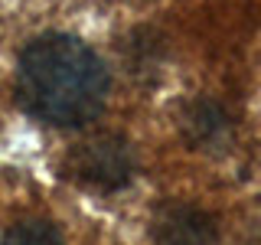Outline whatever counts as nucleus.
Listing matches in <instances>:
<instances>
[{
    "mask_svg": "<svg viewBox=\"0 0 261 245\" xmlns=\"http://www.w3.org/2000/svg\"><path fill=\"white\" fill-rule=\"evenodd\" d=\"M16 98L43 125L82 128L108 102V69L82 39L46 33L20 53Z\"/></svg>",
    "mask_w": 261,
    "mask_h": 245,
    "instance_id": "1",
    "label": "nucleus"
},
{
    "mask_svg": "<svg viewBox=\"0 0 261 245\" xmlns=\"http://www.w3.org/2000/svg\"><path fill=\"white\" fill-rule=\"evenodd\" d=\"M65 177L95 193H118L134 177V151L118 134H98L65 157Z\"/></svg>",
    "mask_w": 261,
    "mask_h": 245,
    "instance_id": "2",
    "label": "nucleus"
},
{
    "mask_svg": "<svg viewBox=\"0 0 261 245\" xmlns=\"http://www.w3.org/2000/svg\"><path fill=\"white\" fill-rule=\"evenodd\" d=\"M216 219L193 203H167L153 216V242L157 245H216Z\"/></svg>",
    "mask_w": 261,
    "mask_h": 245,
    "instance_id": "3",
    "label": "nucleus"
},
{
    "mask_svg": "<svg viewBox=\"0 0 261 245\" xmlns=\"http://www.w3.org/2000/svg\"><path fill=\"white\" fill-rule=\"evenodd\" d=\"M183 134L193 147H216L228 137V114L216 102H193L183 114Z\"/></svg>",
    "mask_w": 261,
    "mask_h": 245,
    "instance_id": "4",
    "label": "nucleus"
},
{
    "mask_svg": "<svg viewBox=\"0 0 261 245\" xmlns=\"http://www.w3.org/2000/svg\"><path fill=\"white\" fill-rule=\"evenodd\" d=\"M4 245H62V235L53 223L27 219V223H16L4 235Z\"/></svg>",
    "mask_w": 261,
    "mask_h": 245,
    "instance_id": "5",
    "label": "nucleus"
}]
</instances>
